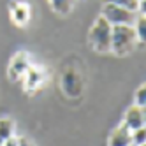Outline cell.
Returning a JSON list of instances; mask_svg holds the SVG:
<instances>
[{
  "label": "cell",
  "mask_w": 146,
  "mask_h": 146,
  "mask_svg": "<svg viewBox=\"0 0 146 146\" xmlns=\"http://www.w3.org/2000/svg\"><path fill=\"white\" fill-rule=\"evenodd\" d=\"M53 11L58 14H69L72 11V7L76 5V0H49Z\"/></svg>",
  "instance_id": "obj_9"
},
{
  "label": "cell",
  "mask_w": 146,
  "mask_h": 146,
  "mask_svg": "<svg viewBox=\"0 0 146 146\" xmlns=\"http://www.w3.org/2000/svg\"><path fill=\"white\" fill-rule=\"evenodd\" d=\"M11 135H14V121L9 118H2L0 120V143L4 144V141Z\"/></svg>",
  "instance_id": "obj_10"
},
{
  "label": "cell",
  "mask_w": 146,
  "mask_h": 146,
  "mask_svg": "<svg viewBox=\"0 0 146 146\" xmlns=\"http://www.w3.org/2000/svg\"><path fill=\"white\" fill-rule=\"evenodd\" d=\"M0 146H2V143H0Z\"/></svg>",
  "instance_id": "obj_17"
},
{
  "label": "cell",
  "mask_w": 146,
  "mask_h": 146,
  "mask_svg": "<svg viewBox=\"0 0 146 146\" xmlns=\"http://www.w3.org/2000/svg\"><path fill=\"white\" fill-rule=\"evenodd\" d=\"M102 18L106 19L111 27H114V25H130L132 27L135 23L137 13L129 11V9L120 7V5H114V4H104Z\"/></svg>",
  "instance_id": "obj_3"
},
{
  "label": "cell",
  "mask_w": 146,
  "mask_h": 146,
  "mask_svg": "<svg viewBox=\"0 0 146 146\" xmlns=\"http://www.w3.org/2000/svg\"><path fill=\"white\" fill-rule=\"evenodd\" d=\"M144 121H146L144 108H139V106H135V104H134V106H130L127 111H125L123 125H125L129 130H135V129L144 127Z\"/></svg>",
  "instance_id": "obj_4"
},
{
  "label": "cell",
  "mask_w": 146,
  "mask_h": 146,
  "mask_svg": "<svg viewBox=\"0 0 146 146\" xmlns=\"http://www.w3.org/2000/svg\"><path fill=\"white\" fill-rule=\"evenodd\" d=\"M30 67V62H28V56L25 53H18L14 55L11 65H9V79L11 81H19Z\"/></svg>",
  "instance_id": "obj_5"
},
{
  "label": "cell",
  "mask_w": 146,
  "mask_h": 146,
  "mask_svg": "<svg viewBox=\"0 0 146 146\" xmlns=\"http://www.w3.org/2000/svg\"><path fill=\"white\" fill-rule=\"evenodd\" d=\"M25 143H27L25 137H19V135H11L9 139L4 141L2 146H25Z\"/></svg>",
  "instance_id": "obj_15"
},
{
  "label": "cell",
  "mask_w": 146,
  "mask_h": 146,
  "mask_svg": "<svg viewBox=\"0 0 146 146\" xmlns=\"http://www.w3.org/2000/svg\"><path fill=\"white\" fill-rule=\"evenodd\" d=\"M25 146H34V144H32V143H30V141H27V143H25Z\"/></svg>",
  "instance_id": "obj_16"
},
{
  "label": "cell",
  "mask_w": 146,
  "mask_h": 146,
  "mask_svg": "<svg viewBox=\"0 0 146 146\" xmlns=\"http://www.w3.org/2000/svg\"><path fill=\"white\" fill-rule=\"evenodd\" d=\"M144 104H146V86H139L137 92H135V106H139V108H144Z\"/></svg>",
  "instance_id": "obj_14"
},
{
  "label": "cell",
  "mask_w": 146,
  "mask_h": 146,
  "mask_svg": "<svg viewBox=\"0 0 146 146\" xmlns=\"http://www.w3.org/2000/svg\"><path fill=\"white\" fill-rule=\"evenodd\" d=\"M111 25L102 16L97 18L90 30V44L97 53H108L111 51Z\"/></svg>",
  "instance_id": "obj_2"
},
{
  "label": "cell",
  "mask_w": 146,
  "mask_h": 146,
  "mask_svg": "<svg viewBox=\"0 0 146 146\" xmlns=\"http://www.w3.org/2000/svg\"><path fill=\"white\" fill-rule=\"evenodd\" d=\"M132 27L135 30V35H137V42L144 44V40H146V18H144V14H137L135 23Z\"/></svg>",
  "instance_id": "obj_11"
},
{
  "label": "cell",
  "mask_w": 146,
  "mask_h": 146,
  "mask_svg": "<svg viewBox=\"0 0 146 146\" xmlns=\"http://www.w3.org/2000/svg\"><path fill=\"white\" fill-rule=\"evenodd\" d=\"M130 137H132V144H134V146H141V144H144V139H146V129L141 127V129L130 130Z\"/></svg>",
  "instance_id": "obj_13"
},
{
  "label": "cell",
  "mask_w": 146,
  "mask_h": 146,
  "mask_svg": "<svg viewBox=\"0 0 146 146\" xmlns=\"http://www.w3.org/2000/svg\"><path fill=\"white\" fill-rule=\"evenodd\" d=\"M28 18H30V11L27 5H23V4L13 5V19L18 25H25L28 21Z\"/></svg>",
  "instance_id": "obj_8"
},
{
  "label": "cell",
  "mask_w": 146,
  "mask_h": 146,
  "mask_svg": "<svg viewBox=\"0 0 146 146\" xmlns=\"http://www.w3.org/2000/svg\"><path fill=\"white\" fill-rule=\"evenodd\" d=\"M104 4H114V5H120V7L129 9V11L137 13L139 0H104Z\"/></svg>",
  "instance_id": "obj_12"
},
{
  "label": "cell",
  "mask_w": 146,
  "mask_h": 146,
  "mask_svg": "<svg viewBox=\"0 0 146 146\" xmlns=\"http://www.w3.org/2000/svg\"><path fill=\"white\" fill-rule=\"evenodd\" d=\"M108 146H132V137H130V130L121 123L120 127H116L111 135H109V141Z\"/></svg>",
  "instance_id": "obj_6"
},
{
  "label": "cell",
  "mask_w": 146,
  "mask_h": 146,
  "mask_svg": "<svg viewBox=\"0 0 146 146\" xmlns=\"http://www.w3.org/2000/svg\"><path fill=\"white\" fill-rule=\"evenodd\" d=\"M23 78H25V85H27L28 90H34V88L42 86V85H44V81H46L44 70H42V69H37V67H32V65L28 67L27 74H25Z\"/></svg>",
  "instance_id": "obj_7"
},
{
  "label": "cell",
  "mask_w": 146,
  "mask_h": 146,
  "mask_svg": "<svg viewBox=\"0 0 146 146\" xmlns=\"http://www.w3.org/2000/svg\"><path fill=\"white\" fill-rule=\"evenodd\" d=\"M137 46V35L130 25H114L111 28V51L118 56H125Z\"/></svg>",
  "instance_id": "obj_1"
}]
</instances>
